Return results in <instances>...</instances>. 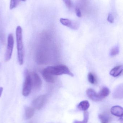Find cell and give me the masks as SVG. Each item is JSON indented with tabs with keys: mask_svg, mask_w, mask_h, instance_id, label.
I'll list each match as a JSON object with an SVG mask.
<instances>
[{
	"mask_svg": "<svg viewBox=\"0 0 123 123\" xmlns=\"http://www.w3.org/2000/svg\"><path fill=\"white\" fill-rule=\"evenodd\" d=\"M22 30L20 26H18L16 29V38L17 44L18 59L20 65L24 63V49L22 39Z\"/></svg>",
	"mask_w": 123,
	"mask_h": 123,
	"instance_id": "6da1fadb",
	"label": "cell"
},
{
	"mask_svg": "<svg viewBox=\"0 0 123 123\" xmlns=\"http://www.w3.org/2000/svg\"><path fill=\"white\" fill-rule=\"evenodd\" d=\"M44 70L54 76H59L66 74L73 77V73L68 68L64 65L60 64L55 66H48L44 69Z\"/></svg>",
	"mask_w": 123,
	"mask_h": 123,
	"instance_id": "7a4b0ae2",
	"label": "cell"
},
{
	"mask_svg": "<svg viewBox=\"0 0 123 123\" xmlns=\"http://www.w3.org/2000/svg\"><path fill=\"white\" fill-rule=\"evenodd\" d=\"M32 87V81L31 74L27 69L25 72V81L22 89V95L24 97H27L30 94Z\"/></svg>",
	"mask_w": 123,
	"mask_h": 123,
	"instance_id": "3957f363",
	"label": "cell"
},
{
	"mask_svg": "<svg viewBox=\"0 0 123 123\" xmlns=\"http://www.w3.org/2000/svg\"><path fill=\"white\" fill-rule=\"evenodd\" d=\"M14 40L13 36L12 34L9 35L7 39V45L6 50L4 55V60L6 62H8L11 60L13 49Z\"/></svg>",
	"mask_w": 123,
	"mask_h": 123,
	"instance_id": "277c9868",
	"label": "cell"
},
{
	"mask_svg": "<svg viewBox=\"0 0 123 123\" xmlns=\"http://www.w3.org/2000/svg\"><path fill=\"white\" fill-rule=\"evenodd\" d=\"M47 100V96L42 95L35 99L32 102V105L33 108L40 110L42 108Z\"/></svg>",
	"mask_w": 123,
	"mask_h": 123,
	"instance_id": "5b68a950",
	"label": "cell"
},
{
	"mask_svg": "<svg viewBox=\"0 0 123 123\" xmlns=\"http://www.w3.org/2000/svg\"><path fill=\"white\" fill-rule=\"evenodd\" d=\"M32 81V87L35 89L39 90L42 85V81L39 76L35 72H32L31 74Z\"/></svg>",
	"mask_w": 123,
	"mask_h": 123,
	"instance_id": "8992f818",
	"label": "cell"
},
{
	"mask_svg": "<svg viewBox=\"0 0 123 123\" xmlns=\"http://www.w3.org/2000/svg\"><path fill=\"white\" fill-rule=\"evenodd\" d=\"M86 94L88 97L92 101L99 102L102 100L99 92L97 93L93 89L89 88L86 90Z\"/></svg>",
	"mask_w": 123,
	"mask_h": 123,
	"instance_id": "52a82bcc",
	"label": "cell"
},
{
	"mask_svg": "<svg viewBox=\"0 0 123 123\" xmlns=\"http://www.w3.org/2000/svg\"><path fill=\"white\" fill-rule=\"evenodd\" d=\"M60 22L64 26L72 29L76 30L78 28V25L77 23L74 22L68 19L61 18L60 19Z\"/></svg>",
	"mask_w": 123,
	"mask_h": 123,
	"instance_id": "ba28073f",
	"label": "cell"
},
{
	"mask_svg": "<svg viewBox=\"0 0 123 123\" xmlns=\"http://www.w3.org/2000/svg\"><path fill=\"white\" fill-rule=\"evenodd\" d=\"M111 113L115 116L121 117L123 115V108L120 106H113L111 110Z\"/></svg>",
	"mask_w": 123,
	"mask_h": 123,
	"instance_id": "9c48e42d",
	"label": "cell"
},
{
	"mask_svg": "<svg viewBox=\"0 0 123 123\" xmlns=\"http://www.w3.org/2000/svg\"><path fill=\"white\" fill-rule=\"evenodd\" d=\"M42 74L44 79L48 82L53 83L55 82V77L54 75L51 74L49 72L45 71L44 69L42 71Z\"/></svg>",
	"mask_w": 123,
	"mask_h": 123,
	"instance_id": "30bf717a",
	"label": "cell"
},
{
	"mask_svg": "<svg viewBox=\"0 0 123 123\" xmlns=\"http://www.w3.org/2000/svg\"><path fill=\"white\" fill-rule=\"evenodd\" d=\"M123 71V65H120L115 67L111 69L110 72V74L114 77L119 76Z\"/></svg>",
	"mask_w": 123,
	"mask_h": 123,
	"instance_id": "8fae6325",
	"label": "cell"
},
{
	"mask_svg": "<svg viewBox=\"0 0 123 123\" xmlns=\"http://www.w3.org/2000/svg\"><path fill=\"white\" fill-rule=\"evenodd\" d=\"M34 109L31 107H27L25 109V118L26 120H29L31 118L34 114Z\"/></svg>",
	"mask_w": 123,
	"mask_h": 123,
	"instance_id": "7c38bea8",
	"label": "cell"
},
{
	"mask_svg": "<svg viewBox=\"0 0 123 123\" xmlns=\"http://www.w3.org/2000/svg\"><path fill=\"white\" fill-rule=\"evenodd\" d=\"M90 104L87 100H83L80 102L77 108L79 110L83 111H86L89 108Z\"/></svg>",
	"mask_w": 123,
	"mask_h": 123,
	"instance_id": "4fadbf2b",
	"label": "cell"
},
{
	"mask_svg": "<svg viewBox=\"0 0 123 123\" xmlns=\"http://www.w3.org/2000/svg\"><path fill=\"white\" fill-rule=\"evenodd\" d=\"M99 117L102 123H109L111 121L110 115L106 113L100 114Z\"/></svg>",
	"mask_w": 123,
	"mask_h": 123,
	"instance_id": "5bb4252c",
	"label": "cell"
},
{
	"mask_svg": "<svg viewBox=\"0 0 123 123\" xmlns=\"http://www.w3.org/2000/svg\"><path fill=\"white\" fill-rule=\"evenodd\" d=\"M110 90L108 87H103L101 90L99 92L100 95L103 99L106 97H107L110 94Z\"/></svg>",
	"mask_w": 123,
	"mask_h": 123,
	"instance_id": "9a60e30c",
	"label": "cell"
},
{
	"mask_svg": "<svg viewBox=\"0 0 123 123\" xmlns=\"http://www.w3.org/2000/svg\"><path fill=\"white\" fill-rule=\"evenodd\" d=\"M120 53V47L118 45H116L112 48L110 52V55L112 57L116 56Z\"/></svg>",
	"mask_w": 123,
	"mask_h": 123,
	"instance_id": "2e32d148",
	"label": "cell"
},
{
	"mask_svg": "<svg viewBox=\"0 0 123 123\" xmlns=\"http://www.w3.org/2000/svg\"><path fill=\"white\" fill-rule=\"evenodd\" d=\"M89 118V113L86 111H84V119L82 121L75 120L73 123H87Z\"/></svg>",
	"mask_w": 123,
	"mask_h": 123,
	"instance_id": "e0dca14e",
	"label": "cell"
},
{
	"mask_svg": "<svg viewBox=\"0 0 123 123\" xmlns=\"http://www.w3.org/2000/svg\"><path fill=\"white\" fill-rule=\"evenodd\" d=\"M87 79H88L89 82L92 84H95L97 82V80H96L95 76L92 73H91V72L88 74Z\"/></svg>",
	"mask_w": 123,
	"mask_h": 123,
	"instance_id": "ac0fdd59",
	"label": "cell"
},
{
	"mask_svg": "<svg viewBox=\"0 0 123 123\" xmlns=\"http://www.w3.org/2000/svg\"><path fill=\"white\" fill-rule=\"evenodd\" d=\"M21 0H11L10 4V9H12L15 8L18 5Z\"/></svg>",
	"mask_w": 123,
	"mask_h": 123,
	"instance_id": "d6986e66",
	"label": "cell"
},
{
	"mask_svg": "<svg viewBox=\"0 0 123 123\" xmlns=\"http://www.w3.org/2000/svg\"><path fill=\"white\" fill-rule=\"evenodd\" d=\"M66 6L68 9H70L71 7V0H63Z\"/></svg>",
	"mask_w": 123,
	"mask_h": 123,
	"instance_id": "ffe728a7",
	"label": "cell"
},
{
	"mask_svg": "<svg viewBox=\"0 0 123 123\" xmlns=\"http://www.w3.org/2000/svg\"><path fill=\"white\" fill-rule=\"evenodd\" d=\"M107 20L108 22L111 23V24H112V23L114 22V18L112 14L110 13L108 14V17Z\"/></svg>",
	"mask_w": 123,
	"mask_h": 123,
	"instance_id": "44dd1931",
	"label": "cell"
},
{
	"mask_svg": "<svg viewBox=\"0 0 123 123\" xmlns=\"http://www.w3.org/2000/svg\"><path fill=\"white\" fill-rule=\"evenodd\" d=\"M75 12L76 14L78 17H81L82 16V13L80 9L78 7H76L75 8Z\"/></svg>",
	"mask_w": 123,
	"mask_h": 123,
	"instance_id": "7402d4cb",
	"label": "cell"
},
{
	"mask_svg": "<svg viewBox=\"0 0 123 123\" xmlns=\"http://www.w3.org/2000/svg\"><path fill=\"white\" fill-rule=\"evenodd\" d=\"M119 120H120V123H123V115L121 117H120Z\"/></svg>",
	"mask_w": 123,
	"mask_h": 123,
	"instance_id": "603a6c76",
	"label": "cell"
},
{
	"mask_svg": "<svg viewBox=\"0 0 123 123\" xmlns=\"http://www.w3.org/2000/svg\"><path fill=\"white\" fill-rule=\"evenodd\" d=\"M3 91V88L2 87H0V97L2 94V92Z\"/></svg>",
	"mask_w": 123,
	"mask_h": 123,
	"instance_id": "cb8c5ba5",
	"label": "cell"
},
{
	"mask_svg": "<svg viewBox=\"0 0 123 123\" xmlns=\"http://www.w3.org/2000/svg\"><path fill=\"white\" fill-rule=\"evenodd\" d=\"M26 0H21V1H26Z\"/></svg>",
	"mask_w": 123,
	"mask_h": 123,
	"instance_id": "d4e9b609",
	"label": "cell"
},
{
	"mask_svg": "<svg viewBox=\"0 0 123 123\" xmlns=\"http://www.w3.org/2000/svg\"><path fill=\"white\" fill-rule=\"evenodd\" d=\"M29 123H34L32 121H31V122H30Z\"/></svg>",
	"mask_w": 123,
	"mask_h": 123,
	"instance_id": "484cf974",
	"label": "cell"
}]
</instances>
